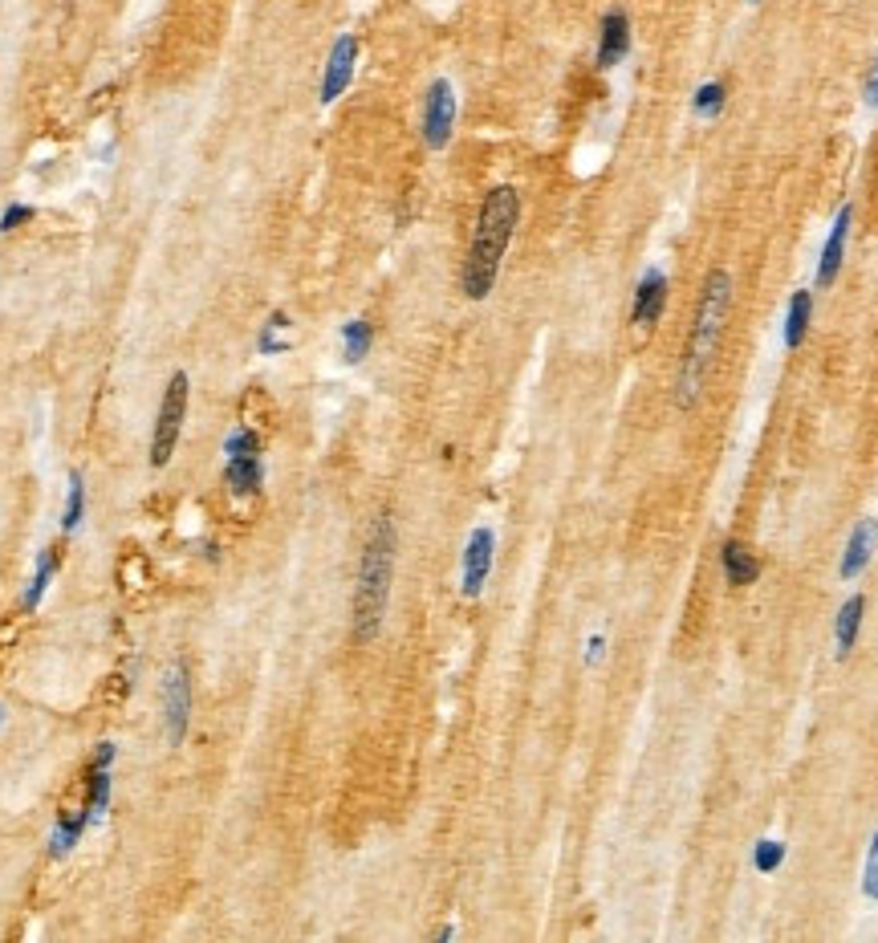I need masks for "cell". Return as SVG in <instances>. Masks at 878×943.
<instances>
[{"label": "cell", "instance_id": "52a82bcc", "mask_svg": "<svg viewBox=\"0 0 878 943\" xmlns=\"http://www.w3.org/2000/svg\"><path fill=\"white\" fill-rule=\"evenodd\" d=\"M110 765H114V744H98L94 761H90V773H86V813L90 822H102L106 817V805H110Z\"/></svg>", "mask_w": 878, "mask_h": 943}, {"label": "cell", "instance_id": "7c38bea8", "mask_svg": "<svg viewBox=\"0 0 878 943\" xmlns=\"http://www.w3.org/2000/svg\"><path fill=\"white\" fill-rule=\"evenodd\" d=\"M874 545H878V521H874V517H862V521L854 525L850 541H846V553H842V578H846V582L858 578L866 565H870Z\"/></svg>", "mask_w": 878, "mask_h": 943}, {"label": "cell", "instance_id": "7402d4cb", "mask_svg": "<svg viewBox=\"0 0 878 943\" xmlns=\"http://www.w3.org/2000/svg\"><path fill=\"white\" fill-rule=\"evenodd\" d=\"M285 326H289V318H281V313H277V318H273V322L261 330V342H257V346H261V354H281V350L289 346L285 338H277V330H285Z\"/></svg>", "mask_w": 878, "mask_h": 943}, {"label": "cell", "instance_id": "8992f818", "mask_svg": "<svg viewBox=\"0 0 878 943\" xmlns=\"http://www.w3.org/2000/svg\"><path fill=\"white\" fill-rule=\"evenodd\" d=\"M187 720H192V671L183 659L171 663L167 671V732L171 744H179L187 736Z\"/></svg>", "mask_w": 878, "mask_h": 943}, {"label": "cell", "instance_id": "cb8c5ba5", "mask_svg": "<svg viewBox=\"0 0 878 943\" xmlns=\"http://www.w3.org/2000/svg\"><path fill=\"white\" fill-rule=\"evenodd\" d=\"M29 220H33V208H29V204H9L5 216H0V232H17V228L29 224Z\"/></svg>", "mask_w": 878, "mask_h": 943}, {"label": "cell", "instance_id": "ac0fdd59", "mask_svg": "<svg viewBox=\"0 0 878 943\" xmlns=\"http://www.w3.org/2000/svg\"><path fill=\"white\" fill-rule=\"evenodd\" d=\"M809 318H813V297H809L805 289H797L793 301H789V313H785V346H789V350H797V346L805 342Z\"/></svg>", "mask_w": 878, "mask_h": 943}, {"label": "cell", "instance_id": "9a60e30c", "mask_svg": "<svg viewBox=\"0 0 878 943\" xmlns=\"http://www.w3.org/2000/svg\"><path fill=\"white\" fill-rule=\"evenodd\" d=\"M720 565H724L728 586H748L752 578H757V557H752V549L740 545V541H728L720 549Z\"/></svg>", "mask_w": 878, "mask_h": 943}, {"label": "cell", "instance_id": "30bf717a", "mask_svg": "<svg viewBox=\"0 0 878 943\" xmlns=\"http://www.w3.org/2000/svg\"><path fill=\"white\" fill-rule=\"evenodd\" d=\"M631 49V17L622 9H610L602 17V37H598V70H610Z\"/></svg>", "mask_w": 878, "mask_h": 943}, {"label": "cell", "instance_id": "277c9868", "mask_svg": "<svg viewBox=\"0 0 878 943\" xmlns=\"http://www.w3.org/2000/svg\"><path fill=\"white\" fill-rule=\"evenodd\" d=\"M187 374H171V383L163 391V407H159V419H155V435H151V468H167L171 456H175V444H179V431H183V419H187Z\"/></svg>", "mask_w": 878, "mask_h": 943}, {"label": "cell", "instance_id": "ba28073f", "mask_svg": "<svg viewBox=\"0 0 878 943\" xmlns=\"http://www.w3.org/2000/svg\"><path fill=\"white\" fill-rule=\"evenodd\" d=\"M354 57H358V41H354L350 33H342L338 45H334V53H330V61H326V78H322V102H326V106L350 86V78H354Z\"/></svg>", "mask_w": 878, "mask_h": 943}, {"label": "cell", "instance_id": "2e32d148", "mask_svg": "<svg viewBox=\"0 0 878 943\" xmlns=\"http://www.w3.org/2000/svg\"><path fill=\"white\" fill-rule=\"evenodd\" d=\"M261 452L253 456H228V468H224V480L236 496H248V492H257L261 488Z\"/></svg>", "mask_w": 878, "mask_h": 943}, {"label": "cell", "instance_id": "8fae6325", "mask_svg": "<svg viewBox=\"0 0 878 943\" xmlns=\"http://www.w3.org/2000/svg\"><path fill=\"white\" fill-rule=\"evenodd\" d=\"M850 224H854V208L846 204L826 236V248H822V265H818V285H834L838 281V269H842V257H846V240H850Z\"/></svg>", "mask_w": 878, "mask_h": 943}, {"label": "cell", "instance_id": "6da1fadb", "mask_svg": "<svg viewBox=\"0 0 878 943\" xmlns=\"http://www.w3.org/2000/svg\"><path fill=\"white\" fill-rule=\"evenodd\" d=\"M521 220V196L517 187H492L480 204V216H476V232H472V244H468V257H464V269H460V289L472 297V301H484L500 277V261L509 253V240H513V228Z\"/></svg>", "mask_w": 878, "mask_h": 943}, {"label": "cell", "instance_id": "d6986e66", "mask_svg": "<svg viewBox=\"0 0 878 943\" xmlns=\"http://www.w3.org/2000/svg\"><path fill=\"white\" fill-rule=\"evenodd\" d=\"M57 570H61V545H49V549L41 553V561H37L33 586H29V594H25V610H37V606H41V598H45V590H49V582H53Z\"/></svg>", "mask_w": 878, "mask_h": 943}, {"label": "cell", "instance_id": "3957f363", "mask_svg": "<svg viewBox=\"0 0 878 943\" xmlns=\"http://www.w3.org/2000/svg\"><path fill=\"white\" fill-rule=\"evenodd\" d=\"M728 297H732V281L728 273H712L704 281V297H700V313H696V326H692V338L683 346V366H679V407H696L700 391H704V379H708V366H712V354L720 346V334H724V318H728Z\"/></svg>", "mask_w": 878, "mask_h": 943}, {"label": "cell", "instance_id": "83f0119b", "mask_svg": "<svg viewBox=\"0 0 878 943\" xmlns=\"http://www.w3.org/2000/svg\"><path fill=\"white\" fill-rule=\"evenodd\" d=\"M0 724H5V712H0Z\"/></svg>", "mask_w": 878, "mask_h": 943}, {"label": "cell", "instance_id": "5bb4252c", "mask_svg": "<svg viewBox=\"0 0 878 943\" xmlns=\"http://www.w3.org/2000/svg\"><path fill=\"white\" fill-rule=\"evenodd\" d=\"M90 826H94V822H90L86 809H78V813H57V826H53V834H49V854H53V858H66V854L82 842V834H86Z\"/></svg>", "mask_w": 878, "mask_h": 943}, {"label": "cell", "instance_id": "7a4b0ae2", "mask_svg": "<svg viewBox=\"0 0 878 943\" xmlns=\"http://www.w3.org/2000/svg\"><path fill=\"white\" fill-rule=\"evenodd\" d=\"M395 549H399V533H395V521L383 513L374 521L362 561H358V586H354V639L358 643H370L383 631L391 582H395Z\"/></svg>", "mask_w": 878, "mask_h": 943}, {"label": "cell", "instance_id": "ffe728a7", "mask_svg": "<svg viewBox=\"0 0 878 943\" xmlns=\"http://www.w3.org/2000/svg\"><path fill=\"white\" fill-rule=\"evenodd\" d=\"M82 513H86V484H82V476L74 472L70 476V500H66V533H74L78 525H82Z\"/></svg>", "mask_w": 878, "mask_h": 943}, {"label": "cell", "instance_id": "d4e9b609", "mask_svg": "<svg viewBox=\"0 0 878 943\" xmlns=\"http://www.w3.org/2000/svg\"><path fill=\"white\" fill-rule=\"evenodd\" d=\"M720 106H724V86H720V82L704 86V90H700V98H696V110H700V114H716Z\"/></svg>", "mask_w": 878, "mask_h": 943}, {"label": "cell", "instance_id": "603a6c76", "mask_svg": "<svg viewBox=\"0 0 878 943\" xmlns=\"http://www.w3.org/2000/svg\"><path fill=\"white\" fill-rule=\"evenodd\" d=\"M862 891H866V899L878 903V830H874V842H870V854H866V878H862Z\"/></svg>", "mask_w": 878, "mask_h": 943}, {"label": "cell", "instance_id": "44dd1931", "mask_svg": "<svg viewBox=\"0 0 878 943\" xmlns=\"http://www.w3.org/2000/svg\"><path fill=\"white\" fill-rule=\"evenodd\" d=\"M370 326L366 322H350L346 330H342V342H346V358L350 362H362L366 358V350H370Z\"/></svg>", "mask_w": 878, "mask_h": 943}, {"label": "cell", "instance_id": "484cf974", "mask_svg": "<svg viewBox=\"0 0 878 943\" xmlns=\"http://www.w3.org/2000/svg\"><path fill=\"white\" fill-rule=\"evenodd\" d=\"M785 858V846L781 842H761V850H757V866L769 874V870H777V862Z\"/></svg>", "mask_w": 878, "mask_h": 943}, {"label": "cell", "instance_id": "4316f807", "mask_svg": "<svg viewBox=\"0 0 878 943\" xmlns=\"http://www.w3.org/2000/svg\"><path fill=\"white\" fill-rule=\"evenodd\" d=\"M866 102L870 106H878V70L870 74V82H866Z\"/></svg>", "mask_w": 878, "mask_h": 943}, {"label": "cell", "instance_id": "e0dca14e", "mask_svg": "<svg viewBox=\"0 0 878 943\" xmlns=\"http://www.w3.org/2000/svg\"><path fill=\"white\" fill-rule=\"evenodd\" d=\"M862 614H866V598H862V594L846 598V606L838 610V635H834V643H838V659H846V655L854 651L858 631H862Z\"/></svg>", "mask_w": 878, "mask_h": 943}, {"label": "cell", "instance_id": "4fadbf2b", "mask_svg": "<svg viewBox=\"0 0 878 943\" xmlns=\"http://www.w3.org/2000/svg\"><path fill=\"white\" fill-rule=\"evenodd\" d=\"M663 305H667V277L663 273H647L639 281V293H635V326L651 330L659 318H663Z\"/></svg>", "mask_w": 878, "mask_h": 943}, {"label": "cell", "instance_id": "9c48e42d", "mask_svg": "<svg viewBox=\"0 0 878 943\" xmlns=\"http://www.w3.org/2000/svg\"><path fill=\"white\" fill-rule=\"evenodd\" d=\"M492 545H496L492 529H476L468 541V553H464V594L468 598H476L492 574Z\"/></svg>", "mask_w": 878, "mask_h": 943}, {"label": "cell", "instance_id": "5b68a950", "mask_svg": "<svg viewBox=\"0 0 878 943\" xmlns=\"http://www.w3.org/2000/svg\"><path fill=\"white\" fill-rule=\"evenodd\" d=\"M456 127V90L448 78H435L423 98V143L431 151H444Z\"/></svg>", "mask_w": 878, "mask_h": 943}]
</instances>
